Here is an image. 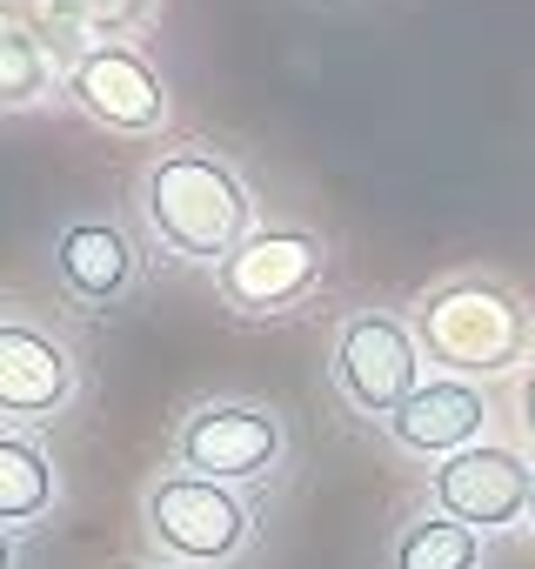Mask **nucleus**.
Listing matches in <instances>:
<instances>
[{
    "label": "nucleus",
    "instance_id": "obj_3",
    "mask_svg": "<svg viewBox=\"0 0 535 569\" xmlns=\"http://www.w3.org/2000/svg\"><path fill=\"white\" fill-rule=\"evenodd\" d=\"M141 522H148L161 556L201 562V569L241 556V542H248V502L228 496V482H208V476H161V482H148Z\"/></svg>",
    "mask_w": 535,
    "mask_h": 569
},
{
    "label": "nucleus",
    "instance_id": "obj_9",
    "mask_svg": "<svg viewBox=\"0 0 535 569\" xmlns=\"http://www.w3.org/2000/svg\"><path fill=\"white\" fill-rule=\"evenodd\" d=\"M482 422H488V396L475 389V382H462V376H435V382H422L395 416H388V436L408 449V456H462V449H475V436H482Z\"/></svg>",
    "mask_w": 535,
    "mask_h": 569
},
{
    "label": "nucleus",
    "instance_id": "obj_7",
    "mask_svg": "<svg viewBox=\"0 0 535 569\" xmlns=\"http://www.w3.org/2000/svg\"><path fill=\"white\" fill-rule=\"evenodd\" d=\"M68 94L88 121H101L114 134H154L168 121V88L128 48H88L68 74Z\"/></svg>",
    "mask_w": 535,
    "mask_h": 569
},
{
    "label": "nucleus",
    "instance_id": "obj_8",
    "mask_svg": "<svg viewBox=\"0 0 535 569\" xmlns=\"http://www.w3.org/2000/svg\"><path fill=\"white\" fill-rule=\"evenodd\" d=\"M528 462L522 456H508V449H462V456H448L442 469H435V509L442 516H455V522H468V529H508V522H522L528 516Z\"/></svg>",
    "mask_w": 535,
    "mask_h": 569
},
{
    "label": "nucleus",
    "instance_id": "obj_15",
    "mask_svg": "<svg viewBox=\"0 0 535 569\" xmlns=\"http://www.w3.org/2000/svg\"><path fill=\"white\" fill-rule=\"evenodd\" d=\"M81 8L94 14V21H108V28H128V21H141L154 0H81Z\"/></svg>",
    "mask_w": 535,
    "mask_h": 569
},
{
    "label": "nucleus",
    "instance_id": "obj_16",
    "mask_svg": "<svg viewBox=\"0 0 535 569\" xmlns=\"http://www.w3.org/2000/svg\"><path fill=\"white\" fill-rule=\"evenodd\" d=\"M522 429L535 436V362L522 369Z\"/></svg>",
    "mask_w": 535,
    "mask_h": 569
},
{
    "label": "nucleus",
    "instance_id": "obj_2",
    "mask_svg": "<svg viewBox=\"0 0 535 569\" xmlns=\"http://www.w3.org/2000/svg\"><path fill=\"white\" fill-rule=\"evenodd\" d=\"M422 342L435 362L462 369V376H495L508 362H535L528 356V309L495 289V281H448L422 302Z\"/></svg>",
    "mask_w": 535,
    "mask_h": 569
},
{
    "label": "nucleus",
    "instance_id": "obj_5",
    "mask_svg": "<svg viewBox=\"0 0 535 569\" xmlns=\"http://www.w3.org/2000/svg\"><path fill=\"white\" fill-rule=\"evenodd\" d=\"M335 382H342V396H349L362 416H395V409L422 389V342H415L395 316L369 309V316H355V322L342 329V342H335Z\"/></svg>",
    "mask_w": 535,
    "mask_h": 569
},
{
    "label": "nucleus",
    "instance_id": "obj_11",
    "mask_svg": "<svg viewBox=\"0 0 535 569\" xmlns=\"http://www.w3.org/2000/svg\"><path fill=\"white\" fill-rule=\"evenodd\" d=\"M54 268L74 296L88 302H114L128 289V274H134V248L114 221H68L54 234Z\"/></svg>",
    "mask_w": 535,
    "mask_h": 569
},
{
    "label": "nucleus",
    "instance_id": "obj_10",
    "mask_svg": "<svg viewBox=\"0 0 535 569\" xmlns=\"http://www.w3.org/2000/svg\"><path fill=\"white\" fill-rule=\"evenodd\" d=\"M74 396V356L28 329V322H8L0 329V409L8 416H48Z\"/></svg>",
    "mask_w": 535,
    "mask_h": 569
},
{
    "label": "nucleus",
    "instance_id": "obj_4",
    "mask_svg": "<svg viewBox=\"0 0 535 569\" xmlns=\"http://www.w3.org/2000/svg\"><path fill=\"white\" fill-rule=\"evenodd\" d=\"M322 268H329V248H322L309 228H254V234L214 268V281H221V296H228L234 309L275 316V309H289V302H302V296L315 289Z\"/></svg>",
    "mask_w": 535,
    "mask_h": 569
},
{
    "label": "nucleus",
    "instance_id": "obj_17",
    "mask_svg": "<svg viewBox=\"0 0 535 569\" xmlns=\"http://www.w3.org/2000/svg\"><path fill=\"white\" fill-rule=\"evenodd\" d=\"M528 522H535V476H528Z\"/></svg>",
    "mask_w": 535,
    "mask_h": 569
},
{
    "label": "nucleus",
    "instance_id": "obj_1",
    "mask_svg": "<svg viewBox=\"0 0 535 569\" xmlns=\"http://www.w3.org/2000/svg\"><path fill=\"white\" fill-rule=\"evenodd\" d=\"M141 214L148 228L188 254V261H228L254 228H248V188L228 161L201 154V148H181V154H161L148 174H141Z\"/></svg>",
    "mask_w": 535,
    "mask_h": 569
},
{
    "label": "nucleus",
    "instance_id": "obj_13",
    "mask_svg": "<svg viewBox=\"0 0 535 569\" xmlns=\"http://www.w3.org/2000/svg\"><path fill=\"white\" fill-rule=\"evenodd\" d=\"M54 502V462L41 442L28 436H0V516L8 522H34Z\"/></svg>",
    "mask_w": 535,
    "mask_h": 569
},
{
    "label": "nucleus",
    "instance_id": "obj_6",
    "mask_svg": "<svg viewBox=\"0 0 535 569\" xmlns=\"http://www.w3.org/2000/svg\"><path fill=\"white\" fill-rule=\"evenodd\" d=\"M181 462L208 482H248L282 462V422L254 402H208L181 422Z\"/></svg>",
    "mask_w": 535,
    "mask_h": 569
},
{
    "label": "nucleus",
    "instance_id": "obj_14",
    "mask_svg": "<svg viewBox=\"0 0 535 569\" xmlns=\"http://www.w3.org/2000/svg\"><path fill=\"white\" fill-rule=\"evenodd\" d=\"M54 88V61L41 54V41L14 21V28H0V101L8 108H28Z\"/></svg>",
    "mask_w": 535,
    "mask_h": 569
},
{
    "label": "nucleus",
    "instance_id": "obj_12",
    "mask_svg": "<svg viewBox=\"0 0 535 569\" xmlns=\"http://www.w3.org/2000/svg\"><path fill=\"white\" fill-rule=\"evenodd\" d=\"M482 562V529L455 522V516H415L395 536V569H475Z\"/></svg>",
    "mask_w": 535,
    "mask_h": 569
}]
</instances>
